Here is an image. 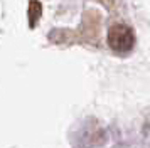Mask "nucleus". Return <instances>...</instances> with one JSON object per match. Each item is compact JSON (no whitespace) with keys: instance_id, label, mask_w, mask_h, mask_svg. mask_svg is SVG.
I'll return each instance as SVG.
<instances>
[{"instance_id":"obj_1","label":"nucleus","mask_w":150,"mask_h":148,"mask_svg":"<svg viewBox=\"0 0 150 148\" xmlns=\"http://www.w3.org/2000/svg\"><path fill=\"white\" fill-rule=\"evenodd\" d=\"M108 44L118 54L130 52L135 46V34L125 24H115L108 30Z\"/></svg>"}]
</instances>
